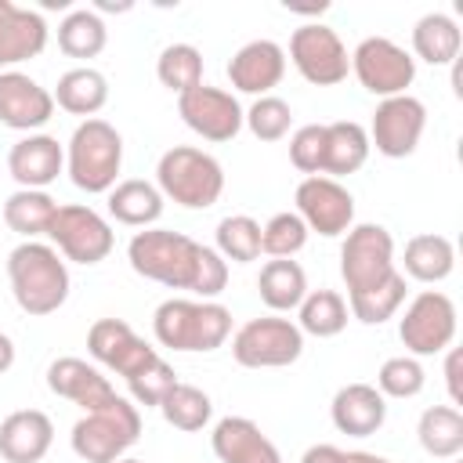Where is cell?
Segmentation results:
<instances>
[{
  "instance_id": "16",
  "label": "cell",
  "mask_w": 463,
  "mask_h": 463,
  "mask_svg": "<svg viewBox=\"0 0 463 463\" xmlns=\"http://www.w3.org/2000/svg\"><path fill=\"white\" fill-rule=\"evenodd\" d=\"M87 351L98 365L119 373L123 380H130L134 373H141L152 358H159V351L152 344H145L123 318H98L87 333Z\"/></svg>"
},
{
  "instance_id": "48",
  "label": "cell",
  "mask_w": 463,
  "mask_h": 463,
  "mask_svg": "<svg viewBox=\"0 0 463 463\" xmlns=\"http://www.w3.org/2000/svg\"><path fill=\"white\" fill-rule=\"evenodd\" d=\"M116 463H145V459H130V456H123V459H116Z\"/></svg>"
},
{
  "instance_id": "35",
  "label": "cell",
  "mask_w": 463,
  "mask_h": 463,
  "mask_svg": "<svg viewBox=\"0 0 463 463\" xmlns=\"http://www.w3.org/2000/svg\"><path fill=\"white\" fill-rule=\"evenodd\" d=\"M109 43V29L98 11L76 7L58 22V47L69 58H98Z\"/></svg>"
},
{
  "instance_id": "27",
  "label": "cell",
  "mask_w": 463,
  "mask_h": 463,
  "mask_svg": "<svg viewBox=\"0 0 463 463\" xmlns=\"http://www.w3.org/2000/svg\"><path fill=\"white\" fill-rule=\"evenodd\" d=\"M109 101V80L105 72L90 69V65H80V69H69L58 76V87H54V105L72 112V116H83V119H94Z\"/></svg>"
},
{
  "instance_id": "32",
  "label": "cell",
  "mask_w": 463,
  "mask_h": 463,
  "mask_svg": "<svg viewBox=\"0 0 463 463\" xmlns=\"http://www.w3.org/2000/svg\"><path fill=\"white\" fill-rule=\"evenodd\" d=\"M54 210H58V203L51 199V192L18 188L4 203V224L22 239H36V235H47V228L54 221Z\"/></svg>"
},
{
  "instance_id": "19",
  "label": "cell",
  "mask_w": 463,
  "mask_h": 463,
  "mask_svg": "<svg viewBox=\"0 0 463 463\" xmlns=\"http://www.w3.org/2000/svg\"><path fill=\"white\" fill-rule=\"evenodd\" d=\"M286 76V51L275 40H250L242 43L228 61V80L242 94H271Z\"/></svg>"
},
{
  "instance_id": "2",
  "label": "cell",
  "mask_w": 463,
  "mask_h": 463,
  "mask_svg": "<svg viewBox=\"0 0 463 463\" xmlns=\"http://www.w3.org/2000/svg\"><path fill=\"white\" fill-rule=\"evenodd\" d=\"M7 279L14 304L33 318L54 315L69 300V286H72L65 257L51 242H36V239H25L7 253Z\"/></svg>"
},
{
  "instance_id": "45",
  "label": "cell",
  "mask_w": 463,
  "mask_h": 463,
  "mask_svg": "<svg viewBox=\"0 0 463 463\" xmlns=\"http://www.w3.org/2000/svg\"><path fill=\"white\" fill-rule=\"evenodd\" d=\"M340 456H344V449H336V445H311L304 456H300V463H340Z\"/></svg>"
},
{
  "instance_id": "5",
  "label": "cell",
  "mask_w": 463,
  "mask_h": 463,
  "mask_svg": "<svg viewBox=\"0 0 463 463\" xmlns=\"http://www.w3.org/2000/svg\"><path fill=\"white\" fill-rule=\"evenodd\" d=\"M156 188L184 210H206L224 192V166L195 145H174L156 163Z\"/></svg>"
},
{
  "instance_id": "36",
  "label": "cell",
  "mask_w": 463,
  "mask_h": 463,
  "mask_svg": "<svg viewBox=\"0 0 463 463\" xmlns=\"http://www.w3.org/2000/svg\"><path fill=\"white\" fill-rule=\"evenodd\" d=\"M159 412H163V420H166L170 427L192 434V430H203V427L210 423V416H213V402H210L206 391H199V387L177 380V383L170 387V394L159 402Z\"/></svg>"
},
{
  "instance_id": "39",
  "label": "cell",
  "mask_w": 463,
  "mask_h": 463,
  "mask_svg": "<svg viewBox=\"0 0 463 463\" xmlns=\"http://www.w3.org/2000/svg\"><path fill=\"white\" fill-rule=\"evenodd\" d=\"M242 123L250 127V134H253L257 141H282V137L289 134V127H293V109H289L282 98L264 94V98H257V101L242 112Z\"/></svg>"
},
{
  "instance_id": "1",
  "label": "cell",
  "mask_w": 463,
  "mask_h": 463,
  "mask_svg": "<svg viewBox=\"0 0 463 463\" xmlns=\"http://www.w3.org/2000/svg\"><path fill=\"white\" fill-rule=\"evenodd\" d=\"M127 260L141 279L166 289H184L199 300H213L228 286V260L213 246H203L170 228L137 232L127 246Z\"/></svg>"
},
{
  "instance_id": "15",
  "label": "cell",
  "mask_w": 463,
  "mask_h": 463,
  "mask_svg": "<svg viewBox=\"0 0 463 463\" xmlns=\"http://www.w3.org/2000/svg\"><path fill=\"white\" fill-rule=\"evenodd\" d=\"M177 116L203 141H217V145L232 141L242 130V105L235 101V94L221 87H206V83L177 94Z\"/></svg>"
},
{
  "instance_id": "14",
  "label": "cell",
  "mask_w": 463,
  "mask_h": 463,
  "mask_svg": "<svg viewBox=\"0 0 463 463\" xmlns=\"http://www.w3.org/2000/svg\"><path fill=\"white\" fill-rule=\"evenodd\" d=\"M293 203V213L307 224V232H318L326 239H336L354 224V195L333 177H304Z\"/></svg>"
},
{
  "instance_id": "40",
  "label": "cell",
  "mask_w": 463,
  "mask_h": 463,
  "mask_svg": "<svg viewBox=\"0 0 463 463\" xmlns=\"http://www.w3.org/2000/svg\"><path fill=\"white\" fill-rule=\"evenodd\" d=\"M307 224L293 213V210H282L275 217H268V224L260 228V253L268 257H297L307 242Z\"/></svg>"
},
{
  "instance_id": "3",
  "label": "cell",
  "mask_w": 463,
  "mask_h": 463,
  "mask_svg": "<svg viewBox=\"0 0 463 463\" xmlns=\"http://www.w3.org/2000/svg\"><path fill=\"white\" fill-rule=\"evenodd\" d=\"M152 333L170 351H217L232 336V311L217 300L170 297L156 307Z\"/></svg>"
},
{
  "instance_id": "26",
  "label": "cell",
  "mask_w": 463,
  "mask_h": 463,
  "mask_svg": "<svg viewBox=\"0 0 463 463\" xmlns=\"http://www.w3.org/2000/svg\"><path fill=\"white\" fill-rule=\"evenodd\" d=\"M402 264H405L402 275L434 286V282H441V279L452 275V268H456V246H452V239H445L438 232H423V235H412L405 242Z\"/></svg>"
},
{
  "instance_id": "41",
  "label": "cell",
  "mask_w": 463,
  "mask_h": 463,
  "mask_svg": "<svg viewBox=\"0 0 463 463\" xmlns=\"http://www.w3.org/2000/svg\"><path fill=\"white\" fill-rule=\"evenodd\" d=\"M423 383H427V373H423L420 358L398 354V358H387V362L380 365L373 387H376L383 398H416V394L423 391Z\"/></svg>"
},
{
  "instance_id": "44",
  "label": "cell",
  "mask_w": 463,
  "mask_h": 463,
  "mask_svg": "<svg viewBox=\"0 0 463 463\" xmlns=\"http://www.w3.org/2000/svg\"><path fill=\"white\" fill-rule=\"evenodd\" d=\"M459 362H463V354H459L456 347H449V354H445V383H449V398H452V405H459V402H463V387H459Z\"/></svg>"
},
{
  "instance_id": "37",
  "label": "cell",
  "mask_w": 463,
  "mask_h": 463,
  "mask_svg": "<svg viewBox=\"0 0 463 463\" xmlns=\"http://www.w3.org/2000/svg\"><path fill=\"white\" fill-rule=\"evenodd\" d=\"M156 76L166 90L184 94L203 83V51L192 43H170L156 58Z\"/></svg>"
},
{
  "instance_id": "23",
  "label": "cell",
  "mask_w": 463,
  "mask_h": 463,
  "mask_svg": "<svg viewBox=\"0 0 463 463\" xmlns=\"http://www.w3.org/2000/svg\"><path fill=\"white\" fill-rule=\"evenodd\" d=\"M210 449L221 463H282L271 438L246 416H224L213 423Z\"/></svg>"
},
{
  "instance_id": "28",
  "label": "cell",
  "mask_w": 463,
  "mask_h": 463,
  "mask_svg": "<svg viewBox=\"0 0 463 463\" xmlns=\"http://www.w3.org/2000/svg\"><path fill=\"white\" fill-rule=\"evenodd\" d=\"M257 293L275 315L293 311L307 297V275L293 257H271L257 275Z\"/></svg>"
},
{
  "instance_id": "20",
  "label": "cell",
  "mask_w": 463,
  "mask_h": 463,
  "mask_svg": "<svg viewBox=\"0 0 463 463\" xmlns=\"http://www.w3.org/2000/svg\"><path fill=\"white\" fill-rule=\"evenodd\" d=\"M65 170V148L51 134H25L7 152V174L18 188H40L47 192L51 181Z\"/></svg>"
},
{
  "instance_id": "13",
  "label": "cell",
  "mask_w": 463,
  "mask_h": 463,
  "mask_svg": "<svg viewBox=\"0 0 463 463\" xmlns=\"http://www.w3.org/2000/svg\"><path fill=\"white\" fill-rule=\"evenodd\" d=\"M427 130V105L412 94L383 98L369 123V148H376L387 159H405L420 148V137Z\"/></svg>"
},
{
  "instance_id": "6",
  "label": "cell",
  "mask_w": 463,
  "mask_h": 463,
  "mask_svg": "<svg viewBox=\"0 0 463 463\" xmlns=\"http://www.w3.org/2000/svg\"><path fill=\"white\" fill-rule=\"evenodd\" d=\"M141 438V412L123 394L105 402L94 412H83L72 423V452L83 463H116Z\"/></svg>"
},
{
  "instance_id": "4",
  "label": "cell",
  "mask_w": 463,
  "mask_h": 463,
  "mask_svg": "<svg viewBox=\"0 0 463 463\" xmlns=\"http://www.w3.org/2000/svg\"><path fill=\"white\" fill-rule=\"evenodd\" d=\"M123 166V137L109 119H83L69 145H65V174L69 181L87 192V195H101L116 188Z\"/></svg>"
},
{
  "instance_id": "8",
  "label": "cell",
  "mask_w": 463,
  "mask_h": 463,
  "mask_svg": "<svg viewBox=\"0 0 463 463\" xmlns=\"http://www.w3.org/2000/svg\"><path fill=\"white\" fill-rule=\"evenodd\" d=\"M300 354H304V333L297 329V322L279 315L250 318L232 336V358L242 369H282L293 365Z\"/></svg>"
},
{
  "instance_id": "46",
  "label": "cell",
  "mask_w": 463,
  "mask_h": 463,
  "mask_svg": "<svg viewBox=\"0 0 463 463\" xmlns=\"http://www.w3.org/2000/svg\"><path fill=\"white\" fill-rule=\"evenodd\" d=\"M14 365V340L7 333H0V376Z\"/></svg>"
},
{
  "instance_id": "9",
  "label": "cell",
  "mask_w": 463,
  "mask_h": 463,
  "mask_svg": "<svg viewBox=\"0 0 463 463\" xmlns=\"http://www.w3.org/2000/svg\"><path fill=\"white\" fill-rule=\"evenodd\" d=\"M47 239L72 264H101L116 246L112 224L98 210L80 206V203H65V206L54 210Z\"/></svg>"
},
{
  "instance_id": "33",
  "label": "cell",
  "mask_w": 463,
  "mask_h": 463,
  "mask_svg": "<svg viewBox=\"0 0 463 463\" xmlns=\"http://www.w3.org/2000/svg\"><path fill=\"white\" fill-rule=\"evenodd\" d=\"M344 300H347L351 318H358L365 326H383L405 304V275L402 271H391L383 282H376L369 289H358V293H347Z\"/></svg>"
},
{
  "instance_id": "22",
  "label": "cell",
  "mask_w": 463,
  "mask_h": 463,
  "mask_svg": "<svg viewBox=\"0 0 463 463\" xmlns=\"http://www.w3.org/2000/svg\"><path fill=\"white\" fill-rule=\"evenodd\" d=\"M329 420L340 434L369 438L387 423V398L373 383H344L329 402Z\"/></svg>"
},
{
  "instance_id": "31",
  "label": "cell",
  "mask_w": 463,
  "mask_h": 463,
  "mask_svg": "<svg viewBox=\"0 0 463 463\" xmlns=\"http://www.w3.org/2000/svg\"><path fill=\"white\" fill-rule=\"evenodd\" d=\"M420 449L434 459H456L463 452V412L456 405H430L416 423Z\"/></svg>"
},
{
  "instance_id": "10",
  "label": "cell",
  "mask_w": 463,
  "mask_h": 463,
  "mask_svg": "<svg viewBox=\"0 0 463 463\" xmlns=\"http://www.w3.org/2000/svg\"><path fill=\"white\" fill-rule=\"evenodd\" d=\"M351 72L369 94L383 101L394 94H409L416 80V58L387 36H365L351 51Z\"/></svg>"
},
{
  "instance_id": "24",
  "label": "cell",
  "mask_w": 463,
  "mask_h": 463,
  "mask_svg": "<svg viewBox=\"0 0 463 463\" xmlns=\"http://www.w3.org/2000/svg\"><path fill=\"white\" fill-rule=\"evenodd\" d=\"M54 445V423L40 409H18L0 423V456L7 463H40Z\"/></svg>"
},
{
  "instance_id": "30",
  "label": "cell",
  "mask_w": 463,
  "mask_h": 463,
  "mask_svg": "<svg viewBox=\"0 0 463 463\" xmlns=\"http://www.w3.org/2000/svg\"><path fill=\"white\" fill-rule=\"evenodd\" d=\"M109 213L127 228H152L163 217V195L152 181L141 177L116 181V188L109 192Z\"/></svg>"
},
{
  "instance_id": "34",
  "label": "cell",
  "mask_w": 463,
  "mask_h": 463,
  "mask_svg": "<svg viewBox=\"0 0 463 463\" xmlns=\"http://www.w3.org/2000/svg\"><path fill=\"white\" fill-rule=\"evenodd\" d=\"M300 318H297V329L307 333V336H318V340H329V336H340L347 329V300L336 293V289H307V297L300 300Z\"/></svg>"
},
{
  "instance_id": "29",
  "label": "cell",
  "mask_w": 463,
  "mask_h": 463,
  "mask_svg": "<svg viewBox=\"0 0 463 463\" xmlns=\"http://www.w3.org/2000/svg\"><path fill=\"white\" fill-rule=\"evenodd\" d=\"M459 47H463V33L456 18L445 11H430L412 25V54L427 65H452L459 58Z\"/></svg>"
},
{
  "instance_id": "42",
  "label": "cell",
  "mask_w": 463,
  "mask_h": 463,
  "mask_svg": "<svg viewBox=\"0 0 463 463\" xmlns=\"http://www.w3.org/2000/svg\"><path fill=\"white\" fill-rule=\"evenodd\" d=\"M174 383H177V373H174V365H170L166 358H152L141 373H134V376L127 380L130 398H134L137 405H145V409H159V402L170 394Z\"/></svg>"
},
{
  "instance_id": "25",
  "label": "cell",
  "mask_w": 463,
  "mask_h": 463,
  "mask_svg": "<svg viewBox=\"0 0 463 463\" xmlns=\"http://www.w3.org/2000/svg\"><path fill=\"white\" fill-rule=\"evenodd\" d=\"M369 134L362 123L354 119H336V123H326V148H322V174L318 177H347L354 170L365 166L369 159Z\"/></svg>"
},
{
  "instance_id": "38",
  "label": "cell",
  "mask_w": 463,
  "mask_h": 463,
  "mask_svg": "<svg viewBox=\"0 0 463 463\" xmlns=\"http://www.w3.org/2000/svg\"><path fill=\"white\" fill-rule=\"evenodd\" d=\"M224 260L232 264H250L260 257V224L250 213H232L221 217L217 224V246H213Z\"/></svg>"
},
{
  "instance_id": "12",
  "label": "cell",
  "mask_w": 463,
  "mask_h": 463,
  "mask_svg": "<svg viewBox=\"0 0 463 463\" xmlns=\"http://www.w3.org/2000/svg\"><path fill=\"white\" fill-rule=\"evenodd\" d=\"M289 61L315 87H336L351 72V54H347L344 40L336 36V29H329L322 22H307V25L293 29Z\"/></svg>"
},
{
  "instance_id": "43",
  "label": "cell",
  "mask_w": 463,
  "mask_h": 463,
  "mask_svg": "<svg viewBox=\"0 0 463 463\" xmlns=\"http://www.w3.org/2000/svg\"><path fill=\"white\" fill-rule=\"evenodd\" d=\"M322 148H326V123H307V127L293 130V137H289V163L300 174L318 177L322 174Z\"/></svg>"
},
{
  "instance_id": "11",
  "label": "cell",
  "mask_w": 463,
  "mask_h": 463,
  "mask_svg": "<svg viewBox=\"0 0 463 463\" xmlns=\"http://www.w3.org/2000/svg\"><path fill=\"white\" fill-rule=\"evenodd\" d=\"M391 271H398L391 232L383 224H351L340 246V275L347 282V293L369 289L383 282Z\"/></svg>"
},
{
  "instance_id": "18",
  "label": "cell",
  "mask_w": 463,
  "mask_h": 463,
  "mask_svg": "<svg viewBox=\"0 0 463 463\" xmlns=\"http://www.w3.org/2000/svg\"><path fill=\"white\" fill-rule=\"evenodd\" d=\"M47 387H51V394L80 405L83 412H94V409H101L105 402L116 398V387L109 383V376H101L98 365H90L83 358H72V354L54 358L47 365Z\"/></svg>"
},
{
  "instance_id": "17",
  "label": "cell",
  "mask_w": 463,
  "mask_h": 463,
  "mask_svg": "<svg viewBox=\"0 0 463 463\" xmlns=\"http://www.w3.org/2000/svg\"><path fill=\"white\" fill-rule=\"evenodd\" d=\"M54 116V94L40 87L33 76L7 69L0 72V123L11 130H40Z\"/></svg>"
},
{
  "instance_id": "7",
  "label": "cell",
  "mask_w": 463,
  "mask_h": 463,
  "mask_svg": "<svg viewBox=\"0 0 463 463\" xmlns=\"http://www.w3.org/2000/svg\"><path fill=\"white\" fill-rule=\"evenodd\" d=\"M459 329V315L449 293L441 289H423L405 304V315L398 318V336L412 358L441 354L452 347Z\"/></svg>"
},
{
  "instance_id": "47",
  "label": "cell",
  "mask_w": 463,
  "mask_h": 463,
  "mask_svg": "<svg viewBox=\"0 0 463 463\" xmlns=\"http://www.w3.org/2000/svg\"><path fill=\"white\" fill-rule=\"evenodd\" d=\"M340 463H391L387 456H376V452H362V449H351L340 456Z\"/></svg>"
},
{
  "instance_id": "21",
  "label": "cell",
  "mask_w": 463,
  "mask_h": 463,
  "mask_svg": "<svg viewBox=\"0 0 463 463\" xmlns=\"http://www.w3.org/2000/svg\"><path fill=\"white\" fill-rule=\"evenodd\" d=\"M47 36H51V29L40 11L0 0V72L43 54Z\"/></svg>"
}]
</instances>
